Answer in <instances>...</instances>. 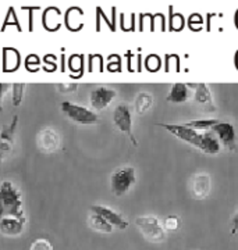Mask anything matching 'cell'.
Returning a JSON list of instances; mask_svg holds the SVG:
<instances>
[{
	"instance_id": "cell-13",
	"label": "cell",
	"mask_w": 238,
	"mask_h": 250,
	"mask_svg": "<svg viewBox=\"0 0 238 250\" xmlns=\"http://www.w3.org/2000/svg\"><path fill=\"white\" fill-rule=\"evenodd\" d=\"M190 86L183 82H177L171 86L167 95V102L170 103H185L190 99Z\"/></svg>"
},
{
	"instance_id": "cell-15",
	"label": "cell",
	"mask_w": 238,
	"mask_h": 250,
	"mask_svg": "<svg viewBox=\"0 0 238 250\" xmlns=\"http://www.w3.org/2000/svg\"><path fill=\"white\" fill-rule=\"evenodd\" d=\"M88 223L95 231H99V232L112 233L113 232V228H115L112 224L107 223L102 215L96 214V213H92V214L89 215Z\"/></svg>"
},
{
	"instance_id": "cell-6",
	"label": "cell",
	"mask_w": 238,
	"mask_h": 250,
	"mask_svg": "<svg viewBox=\"0 0 238 250\" xmlns=\"http://www.w3.org/2000/svg\"><path fill=\"white\" fill-rule=\"evenodd\" d=\"M113 123H115L116 126H117L123 134H125L130 139H131V142L134 146L138 145L135 136L132 134L131 111H130V107H128L125 103H120V104L115 108V111H113Z\"/></svg>"
},
{
	"instance_id": "cell-9",
	"label": "cell",
	"mask_w": 238,
	"mask_h": 250,
	"mask_svg": "<svg viewBox=\"0 0 238 250\" xmlns=\"http://www.w3.org/2000/svg\"><path fill=\"white\" fill-rule=\"evenodd\" d=\"M116 96V90L112 89V88H107V86H96L94 89L91 90L89 93V102H91V106L100 111L106 108L112 100L115 99Z\"/></svg>"
},
{
	"instance_id": "cell-3",
	"label": "cell",
	"mask_w": 238,
	"mask_h": 250,
	"mask_svg": "<svg viewBox=\"0 0 238 250\" xmlns=\"http://www.w3.org/2000/svg\"><path fill=\"white\" fill-rule=\"evenodd\" d=\"M135 225L140 228L141 233L153 243H162L166 241V229L163 224L155 215H140L135 218Z\"/></svg>"
},
{
	"instance_id": "cell-7",
	"label": "cell",
	"mask_w": 238,
	"mask_h": 250,
	"mask_svg": "<svg viewBox=\"0 0 238 250\" xmlns=\"http://www.w3.org/2000/svg\"><path fill=\"white\" fill-rule=\"evenodd\" d=\"M60 135L56 129L53 128H44L39 131V134L36 136V145L38 149L45 154H52L57 152L60 147Z\"/></svg>"
},
{
	"instance_id": "cell-23",
	"label": "cell",
	"mask_w": 238,
	"mask_h": 250,
	"mask_svg": "<svg viewBox=\"0 0 238 250\" xmlns=\"http://www.w3.org/2000/svg\"><path fill=\"white\" fill-rule=\"evenodd\" d=\"M230 232L231 235H236L238 232V211L231 218V231Z\"/></svg>"
},
{
	"instance_id": "cell-20",
	"label": "cell",
	"mask_w": 238,
	"mask_h": 250,
	"mask_svg": "<svg viewBox=\"0 0 238 250\" xmlns=\"http://www.w3.org/2000/svg\"><path fill=\"white\" fill-rule=\"evenodd\" d=\"M180 223H181V218L177 217V215H168L167 218L165 220L163 227L166 231H177L180 228Z\"/></svg>"
},
{
	"instance_id": "cell-19",
	"label": "cell",
	"mask_w": 238,
	"mask_h": 250,
	"mask_svg": "<svg viewBox=\"0 0 238 250\" xmlns=\"http://www.w3.org/2000/svg\"><path fill=\"white\" fill-rule=\"evenodd\" d=\"M24 93H25V83H13V89H11V100H13V104H14L16 107L23 103Z\"/></svg>"
},
{
	"instance_id": "cell-22",
	"label": "cell",
	"mask_w": 238,
	"mask_h": 250,
	"mask_svg": "<svg viewBox=\"0 0 238 250\" xmlns=\"http://www.w3.org/2000/svg\"><path fill=\"white\" fill-rule=\"evenodd\" d=\"M0 152H1V159L4 160L7 157V154L11 152V145L10 143L1 142V145H0Z\"/></svg>"
},
{
	"instance_id": "cell-1",
	"label": "cell",
	"mask_w": 238,
	"mask_h": 250,
	"mask_svg": "<svg viewBox=\"0 0 238 250\" xmlns=\"http://www.w3.org/2000/svg\"><path fill=\"white\" fill-rule=\"evenodd\" d=\"M158 126L165 128L173 136H176L178 139L192 145L194 147L202 150L206 154H212L213 156V154H217V153L220 152V141L214 135V132H212V131L201 132V131H195L192 128H188L184 124H163V123H159Z\"/></svg>"
},
{
	"instance_id": "cell-2",
	"label": "cell",
	"mask_w": 238,
	"mask_h": 250,
	"mask_svg": "<svg viewBox=\"0 0 238 250\" xmlns=\"http://www.w3.org/2000/svg\"><path fill=\"white\" fill-rule=\"evenodd\" d=\"M0 200L3 206V215H13L24 218L23 195L10 181H3L0 185Z\"/></svg>"
},
{
	"instance_id": "cell-18",
	"label": "cell",
	"mask_w": 238,
	"mask_h": 250,
	"mask_svg": "<svg viewBox=\"0 0 238 250\" xmlns=\"http://www.w3.org/2000/svg\"><path fill=\"white\" fill-rule=\"evenodd\" d=\"M18 124V116L13 117V121L7 124L6 126H3V131H1V142L10 143L13 145V138H14V132H16V128Z\"/></svg>"
},
{
	"instance_id": "cell-10",
	"label": "cell",
	"mask_w": 238,
	"mask_h": 250,
	"mask_svg": "<svg viewBox=\"0 0 238 250\" xmlns=\"http://www.w3.org/2000/svg\"><path fill=\"white\" fill-rule=\"evenodd\" d=\"M91 211H92V213H96V214L99 215H102L106 221L112 224L115 228H119V229H125V228H128V221L124 218L123 215L119 214L117 211H115V210H113V208H110V207L95 205L91 207Z\"/></svg>"
},
{
	"instance_id": "cell-17",
	"label": "cell",
	"mask_w": 238,
	"mask_h": 250,
	"mask_svg": "<svg viewBox=\"0 0 238 250\" xmlns=\"http://www.w3.org/2000/svg\"><path fill=\"white\" fill-rule=\"evenodd\" d=\"M219 123V120H194V121H188L184 125H187L188 128H192L195 131H211L214 125Z\"/></svg>"
},
{
	"instance_id": "cell-24",
	"label": "cell",
	"mask_w": 238,
	"mask_h": 250,
	"mask_svg": "<svg viewBox=\"0 0 238 250\" xmlns=\"http://www.w3.org/2000/svg\"><path fill=\"white\" fill-rule=\"evenodd\" d=\"M59 88L62 92H74V90L78 88V85L77 83H69V85H66V83H60L59 85Z\"/></svg>"
},
{
	"instance_id": "cell-4",
	"label": "cell",
	"mask_w": 238,
	"mask_h": 250,
	"mask_svg": "<svg viewBox=\"0 0 238 250\" xmlns=\"http://www.w3.org/2000/svg\"><path fill=\"white\" fill-rule=\"evenodd\" d=\"M135 181H137L135 170L130 166H125V167L116 170L112 174L110 187H112V190L116 196H124L131 189L132 185L135 184Z\"/></svg>"
},
{
	"instance_id": "cell-11",
	"label": "cell",
	"mask_w": 238,
	"mask_h": 250,
	"mask_svg": "<svg viewBox=\"0 0 238 250\" xmlns=\"http://www.w3.org/2000/svg\"><path fill=\"white\" fill-rule=\"evenodd\" d=\"M212 189V178L206 172H198L191 179V192L196 199L209 196Z\"/></svg>"
},
{
	"instance_id": "cell-12",
	"label": "cell",
	"mask_w": 238,
	"mask_h": 250,
	"mask_svg": "<svg viewBox=\"0 0 238 250\" xmlns=\"http://www.w3.org/2000/svg\"><path fill=\"white\" fill-rule=\"evenodd\" d=\"M24 224H25V217L18 218V217H13V215H3L1 221H0V229L7 236H17L23 232Z\"/></svg>"
},
{
	"instance_id": "cell-8",
	"label": "cell",
	"mask_w": 238,
	"mask_h": 250,
	"mask_svg": "<svg viewBox=\"0 0 238 250\" xmlns=\"http://www.w3.org/2000/svg\"><path fill=\"white\" fill-rule=\"evenodd\" d=\"M212 132L219 138L220 143L230 152H236L237 150V135H236V128L231 123L227 121H219L211 129Z\"/></svg>"
},
{
	"instance_id": "cell-14",
	"label": "cell",
	"mask_w": 238,
	"mask_h": 250,
	"mask_svg": "<svg viewBox=\"0 0 238 250\" xmlns=\"http://www.w3.org/2000/svg\"><path fill=\"white\" fill-rule=\"evenodd\" d=\"M190 88H195V100L202 106L212 104V92L206 83H191Z\"/></svg>"
},
{
	"instance_id": "cell-16",
	"label": "cell",
	"mask_w": 238,
	"mask_h": 250,
	"mask_svg": "<svg viewBox=\"0 0 238 250\" xmlns=\"http://www.w3.org/2000/svg\"><path fill=\"white\" fill-rule=\"evenodd\" d=\"M153 104V96L149 92H140L135 99V111L138 114H145Z\"/></svg>"
},
{
	"instance_id": "cell-21",
	"label": "cell",
	"mask_w": 238,
	"mask_h": 250,
	"mask_svg": "<svg viewBox=\"0 0 238 250\" xmlns=\"http://www.w3.org/2000/svg\"><path fill=\"white\" fill-rule=\"evenodd\" d=\"M29 250H53V246L50 245V242L46 239H36Z\"/></svg>"
},
{
	"instance_id": "cell-5",
	"label": "cell",
	"mask_w": 238,
	"mask_h": 250,
	"mask_svg": "<svg viewBox=\"0 0 238 250\" xmlns=\"http://www.w3.org/2000/svg\"><path fill=\"white\" fill-rule=\"evenodd\" d=\"M60 107H62L63 113L75 124L88 125L99 123V116L96 113L91 111L89 108L84 107V106H78V104H74L70 102H63Z\"/></svg>"
}]
</instances>
